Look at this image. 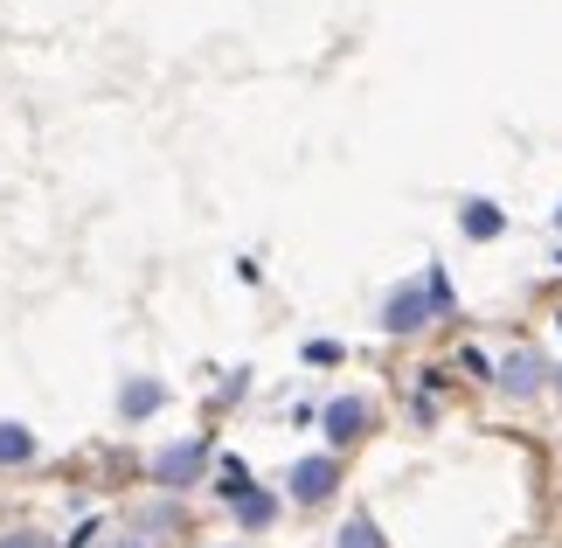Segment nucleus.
<instances>
[{
	"instance_id": "obj_6",
	"label": "nucleus",
	"mask_w": 562,
	"mask_h": 548,
	"mask_svg": "<svg viewBox=\"0 0 562 548\" xmlns=\"http://www.w3.org/2000/svg\"><path fill=\"white\" fill-rule=\"evenodd\" d=\"M465 230H472V236H493V230H501V209H480V202H472V209H465Z\"/></svg>"
},
{
	"instance_id": "obj_3",
	"label": "nucleus",
	"mask_w": 562,
	"mask_h": 548,
	"mask_svg": "<svg viewBox=\"0 0 562 548\" xmlns=\"http://www.w3.org/2000/svg\"><path fill=\"white\" fill-rule=\"evenodd\" d=\"M361 430H369V403H361V396L327 403V437H334V445H348V437H361Z\"/></svg>"
},
{
	"instance_id": "obj_11",
	"label": "nucleus",
	"mask_w": 562,
	"mask_h": 548,
	"mask_svg": "<svg viewBox=\"0 0 562 548\" xmlns=\"http://www.w3.org/2000/svg\"><path fill=\"white\" fill-rule=\"evenodd\" d=\"M104 548H139V541H104Z\"/></svg>"
},
{
	"instance_id": "obj_2",
	"label": "nucleus",
	"mask_w": 562,
	"mask_h": 548,
	"mask_svg": "<svg viewBox=\"0 0 562 548\" xmlns=\"http://www.w3.org/2000/svg\"><path fill=\"white\" fill-rule=\"evenodd\" d=\"M334 487H340V458H334V451H327V458H299L292 479H285V493H292V500H306V507L334 500Z\"/></svg>"
},
{
	"instance_id": "obj_4",
	"label": "nucleus",
	"mask_w": 562,
	"mask_h": 548,
	"mask_svg": "<svg viewBox=\"0 0 562 548\" xmlns=\"http://www.w3.org/2000/svg\"><path fill=\"white\" fill-rule=\"evenodd\" d=\"M194 466H202V445H175V451H160V479H167V487H188V472Z\"/></svg>"
},
{
	"instance_id": "obj_10",
	"label": "nucleus",
	"mask_w": 562,
	"mask_h": 548,
	"mask_svg": "<svg viewBox=\"0 0 562 548\" xmlns=\"http://www.w3.org/2000/svg\"><path fill=\"white\" fill-rule=\"evenodd\" d=\"M0 548H49V541H35V535H29V528H14V535H8V541H0Z\"/></svg>"
},
{
	"instance_id": "obj_7",
	"label": "nucleus",
	"mask_w": 562,
	"mask_h": 548,
	"mask_svg": "<svg viewBox=\"0 0 562 548\" xmlns=\"http://www.w3.org/2000/svg\"><path fill=\"white\" fill-rule=\"evenodd\" d=\"M154 403H160L154 382H133V389H125V416H139V410H154Z\"/></svg>"
},
{
	"instance_id": "obj_1",
	"label": "nucleus",
	"mask_w": 562,
	"mask_h": 548,
	"mask_svg": "<svg viewBox=\"0 0 562 548\" xmlns=\"http://www.w3.org/2000/svg\"><path fill=\"white\" fill-rule=\"evenodd\" d=\"M430 305H451V292H445V271H430V284H409V292H396V299H389L382 326H389V334H417V326L430 320Z\"/></svg>"
},
{
	"instance_id": "obj_8",
	"label": "nucleus",
	"mask_w": 562,
	"mask_h": 548,
	"mask_svg": "<svg viewBox=\"0 0 562 548\" xmlns=\"http://www.w3.org/2000/svg\"><path fill=\"white\" fill-rule=\"evenodd\" d=\"M236 507H244V521H250V528H265V521H271V500H265V493H244Z\"/></svg>"
},
{
	"instance_id": "obj_9",
	"label": "nucleus",
	"mask_w": 562,
	"mask_h": 548,
	"mask_svg": "<svg viewBox=\"0 0 562 548\" xmlns=\"http://www.w3.org/2000/svg\"><path fill=\"white\" fill-rule=\"evenodd\" d=\"M340 548H382L369 521H348V535H340Z\"/></svg>"
},
{
	"instance_id": "obj_5",
	"label": "nucleus",
	"mask_w": 562,
	"mask_h": 548,
	"mask_svg": "<svg viewBox=\"0 0 562 548\" xmlns=\"http://www.w3.org/2000/svg\"><path fill=\"white\" fill-rule=\"evenodd\" d=\"M29 458H35V430L0 424V466H29Z\"/></svg>"
}]
</instances>
